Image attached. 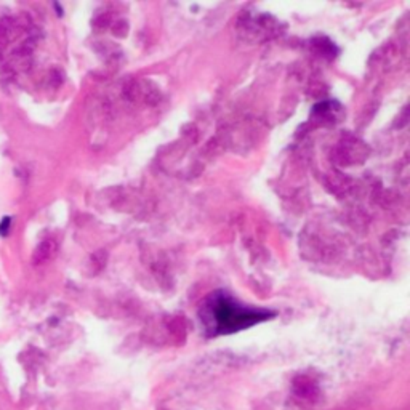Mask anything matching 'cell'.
I'll return each instance as SVG.
<instances>
[{"instance_id": "1", "label": "cell", "mask_w": 410, "mask_h": 410, "mask_svg": "<svg viewBox=\"0 0 410 410\" xmlns=\"http://www.w3.org/2000/svg\"><path fill=\"white\" fill-rule=\"evenodd\" d=\"M274 313L268 309L245 306L228 293L217 292L207 298L201 309V319L208 335H226L252 327Z\"/></svg>"}, {"instance_id": "2", "label": "cell", "mask_w": 410, "mask_h": 410, "mask_svg": "<svg viewBox=\"0 0 410 410\" xmlns=\"http://www.w3.org/2000/svg\"><path fill=\"white\" fill-rule=\"evenodd\" d=\"M10 222H12V218H10V217H5V218H3V222H2V224H0V234H2V236H5V234L8 233Z\"/></svg>"}]
</instances>
